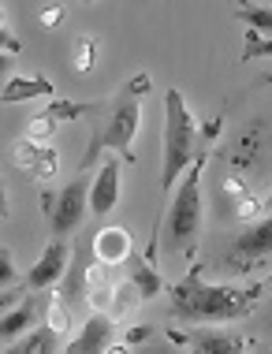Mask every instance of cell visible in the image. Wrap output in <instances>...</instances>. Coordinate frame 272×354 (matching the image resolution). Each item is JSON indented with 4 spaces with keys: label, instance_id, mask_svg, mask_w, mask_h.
Masks as SVG:
<instances>
[{
    "label": "cell",
    "instance_id": "7402d4cb",
    "mask_svg": "<svg viewBox=\"0 0 272 354\" xmlns=\"http://www.w3.org/2000/svg\"><path fill=\"white\" fill-rule=\"evenodd\" d=\"M45 112H53L56 120H79L86 112H97V104H79V101H53Z\"/></svg>",
    "mask_w": 272,
    "mask_h": 354
},
{
    "label": "cell",
    "instance_id": "e0dca14e",
    "mask_svg": "<svg viewBox=\"0 0 272 354\" xmlns=\"http://www.w3.org/2000/svg\"><path fill=\"white\" fill-rule=\"evenodd\" d=\"M235 15L254 34H272V8L269 4H257V0H239V12Z\"/></svg>",
    "mask_w": 272,
    "mask_h": 354
},
{
    "label": "cell",
    "instance_id": "3957f363",
    "mask_svg": "<svg viewBox=\"0 0 272 354\" xmlns=\"http://www.w3.org/2000/svg\"><path fill=\"white\" fill-rule=\"evenodd\" d=\"M209 153H198L194 165L183 171L176 183V194L168 202V216L161 224V246L164 254H194L201 232V168H206Z\"/></svg>",
    "mask_w": 272,
    "mask_h": 354
},
{
    "label": "cell",
    "instance_id": "ac0fdd59",
    "mask_svg": "<svg viewBox=\"0 0 272 354\" xmlns=\"http://www.w3.org/2000/svg\"><path fill=\"white\" fill-rule=\"evenodd\" d=\"M56 127H60V120H56L53 112H42V116L30 120V127H26V138H34V142H42V146H45V142L56 135Z\"/></svg>",
    "mask_w": 272,
    "mask_h": 354
},
{
    "label": "cell",
    "instance_id": "5bb4252c",
    "mask_svg": "<svg viewBox=\"0 0 272 354\" xmlns=\"http://www.w3.org/2000/svg\"><path fill=\"white\" fill-rule=\"evenodd\" d=\"M56 86L48 79H8L4 82V104H19V101H34V97H53Z\"/></svg>",
    "mask_w": 272,
    "mask_h": 354
},
{
    "label": "cell",
    "instance_id": "8fae6325",
    "mask_svg": "<svg viewBox=\"0 0 272 354\" xmlns=\"http://www.w3.org/2000/svg\"><path fill=\"white\" fill-rule=\"evenodd\" d=\"M187 347L198 354H239L250 347V339L231 336V332H217V328H194L187 336Z\"/></svg>",
    "mask_w": 272,
    "mask_h": 354
},
{
    "label": "cell",
    "instance_id": "d6986e66",
    "mask_svg": "<svg viewBox=\"0 0 272 354\" xmlns=\"http://www.w3.org/2000/svg\"><path fill=\"white\" fill-rule=\"evenodd\" d=\"M93 60H97V37L90 34L75 37V71H90Z\"/></svg>",
    "mask_w": 272,
    "mask_h": 354
},
{
    "label": "cell",
    "instance_id": "4316f807",
    "mask_svg": "<svg viewBox=\"0 0 272 354\" xmlns=\"http://www.w3.org/2000/svg\"><path fill=\"white\" fill-rule=\"evenodd\" d=\"M0 41H4V53H19V41L12 37V30H8V26L0 30Z\"/></svg>",
    "mask_w": 272,
    "mask_h": 354
},
{
    "label": "cell",
    "instance_id": "9c48e42d",
    "mask_svg": "<svg viewBox=\"0 0 272 354\" xmlns=\"http://www.w3.org/2000/svg\"><path fill=\"white\" fill-rule=\"evenodd\" d=\"M116 202H120V157H109L90 183V213L105 216L116 209Z\"/></svg>",
    "mask_w": 272,
    "mask_h": 354
},
{
    "label": "cell",
    "instance_id": "7a4b0ae2",
    "mask_svg": "<svg viewBox=\"0 0 272 354\" xmlns=\"http://www.w3.org/2000/svg\"><path fill=\"white\" fill-rule=\"evenodd\" d=\"M145 90H149V75H134V79L123 86L116 97L105 104V109H97L93 116H101L97 123L90 146H86V157H82V168H93L97 165V153L105 149H116L120 157L134 160V135H138V123H142V97Z\"/></svg>",
    "mask_w": 272,
    "mask_h": 354
},
{
    "label": "cell",
    "instance_id": "ba28073f",
    "mask_svg": "<svg viewBox=\"0 0 272 354\" xmlns=\"http://www.w3.org/2000/svg\"><path fill=\"white\" fill-rule=\"evenodd\" d=\"M116 339V317L105 310H93V317L82 324V332L67 343L71 354H97V351H109Z\"/></svg>",
    "mask_w": 272,
    "mask_h": 354
},
{
    "label": "cell",
    "instance_id": "cb8c5ba5",
    "mask_svg": "<svg viewBox=\"0 0 272 354\" xmlns=\"http://www.w3.org/2000/svg\"><path fill=\"white\" fill-rule=\"evenodd\" d=\"M272 60V37H265L261 41L257 34H250V41H246V49H242V60Z\"/></svg>",
    "mask_w": 272,
    "mask_h": 354
},
{
    "label": "cell",
    "instance_id": "d4e9b609",
    "mask_svg": "<svg viewBox=\"0 0 272 354\" xmlns=\"http://www.w3.org/2000/svg\"><path fill=\"white\" fill-rule=\"evenodd\" d=\"M15 280V261H12V254H8V246H4V250H0V283H12Z\"/></svg>",
    "mask_w": 272,
    "mask_h": 354
},
{
    "label": "cell",
    "instance_id": "8992f818",
    "mask_svg": "<svg viewBox=\"0 0 272 354\" xmlns=\"http://www.w3.org/2000/svg\"><path fill=\"white\" fill-rule=\"evenodd\" d=\"M265 257H272V216L250 224L246 232H239L228 250L231 265H254V261H265Z\"/></svg>",
    "mask_w": 272,
    "mask_h": 354
},
{
    "label": "cell",
    "instance_id": "52a82bcc",
    "mask_svg": "<svg viewBox=\"0 0 272 354\" xmlns=\"http://www.w3.org/2000/svg\"><path fill=\"white\" fill-rule=\"evenodd\" d=\"M67 261H71V250H67L64 239H56V243L45 246V254L34 261V269L26 272V283H30L34 291H45V287L60 283L67 276Z\"/></svg>",
    "mask_w": 272,
    "mask_h": 354
},
{
    "label": "cell",
    "instance_id": "30bf717a",
    "mask_svg": "<svg viewBox=\"0 0 272 354\" xmlns=\"http://www.w3.org/2000/svg\"><path fill=\"white\" fill-rule=\"evenodd\" d=\"M131 232L127 227H101V232L93 235V254L101 265H109V269H116V265H127L131 257Z\"/></svg>",
    "mask_w": 272,
    "mask_h": 354
},
{
    "label": "cell",
    "instance_id": "44dd1931",
    "mask_svg": "<svg viewBox=\"0 0 272 354\" xmlns=\"http://www.w3.org/2000/svg\"><path fill=\"white\" fill-rule=\"evenodd\" d=\"M48 324H53L56 332L71 328V306H67V295H56V299L48 302Z\"/></svg>",
    "mask_w": 272,
    "mask_h": 354
},
{
    "label": "cell",
    "instance_id": "2e32d148",
    "mask_svg": "<svg viewBox=\"0 0 272 354\" xmlns=\"http://www.w3.org/2000/svg\"><path fill=\"white\" fill-rule=\"evenodd\" d=\"M127 276L134 280V287L142 291V299H153V295H157L161 287H164L161 276H157V269L149 265V254H145V257L131 254V257H127Z\"/></svg>",
    "mask_w": 272,
    "mask_h": 354
},
{
    "label": "cell",
    "instance_id": "4fadbf2b",
    "mask_svg": "<svg viewBox=\"0 0 272 354\" xmlns=\"http://www.w3.org/2000/svg\"><path fill=\"white\" fill-rule=\"evenodd\" d=\"M12 354H56L60 351V332L53 324H37V328L26 332V339H19L8 347Z\"/></svg>",
    "mask_w": 272,
    "mask_h": 354
},
{
    "label": "cell",
    "instance_id": "83f0119b",
    "mask_svg": "<svg viewBox=\"0 0 272 354\" xmlns=\"http://www.w3.org/2000/svg\"><path fill=\"white\" fill-rule=\"evenodd\" d=\"M265 205H269V209H272V194H269V198H265Z\"/></svg>",
    "mask_w": 272,
    "mask_h": 354
},
{
    "label": "cell",
    "instance_id": "5b68a950",
    "mask_svg": "<svg viewBox=\"0 0 272 354\" xmlns=\"http://www.w3.org/2000/svg\"><path fill=\"white\" fill-rule=\"evenodd\" d=\"M90 183L93 179H75L67 183L60 194H45V209H48V224H53L56 239H71L79 232V224L90 213Z\"/></svg>",
    "mask_w": 272,
    "mask_h": 354
},
{
    "label": "cell",
    "instance_id": "484cf974",
    "mask_svg": "<svg viewBox=\"0 0 272 354\" xmlns=\"http://www.w3.org/2000/svg\"><path fill=\"white\" fill-rule=\"evenodd\" d=\"M60 19H64V4H48L42 12V26H56Z\"/></svg>",
    "mask_w": 272,
    "mask_h": 354
},
{
    "label": "cell",
    "instance_id": "6da1fadb",
    "mask_svg": "<svg viewBox=\"0 0 272 354\" xmlns=\"http://www.w3.org/2000/svg\"><path fill=\"white\" fill-rule=\"evenodd\" d=\"M257 299H261V283L212 287L198 272H187V280H179L172 287V313L179 321H194V324H224V321L246 317Z\"/></svg>",
    "mask_w": 272,
    "mask_h": 354
},
{
    "label": "cell",
    "instance_id": "7c38bea8",
    "mask_svg": "<svg viewBox=\"0 0 272 354\" xmlns=\"http://www.w3.org/2000/svg\"><path fill=\"white\" fill-rule=\"evenodd\" d=\"M34 321H37V302H34V299L19 302L15 310H4V321H0V336H4V347H12L15 336L30 332Z\"/></svg>",
    "mask_w": 272,
    "mask_h": 354
},
{
    "label": "cell",
    "instance_id": "ffe728a7",
    "mask_svg": "<svg viewBox=\"0 0 272 354\" xmlns=\"http://www.w3.org/2000/svg\"><path fill=\"white\" fill-rule=\"evenodd\" d=\"M37 176V183H48V179H56V171H60V157H56L53 146H42V157H37V165L30 168Z\"/></svg>",
    "mask_w": 272,
    "mask_h": 354
},
{
    "label": "cell",
    "instance_id": "277c9868",
    "mask_svg": "<svg viewBox=\"0 0 272 354\" xmlns=\"http://www.w3.org/2000/svg\"><path fill=\"white\" fill-rule=\"evenodd\" d=\"M194 138H198V123L187 109L179 90H164V165H161V190H172L179 176L194 165Z\"/></svg>",
    "mask_w": 272,
    "mask_h": 354
},
{
    "label": "cell",
    "instance_id": "f1b7e54d",
    "mask_svg": "<svg viewBox=\"0 0 272 354\" xmlns=\"http://www.w3.org/2000/svg\"><path fill=\"white\" fill-rule=\"evenodd\" d=\"M79 4H90V0H79Z\"/></svg>",
    "mask_w": 272,
    "mask_h": 354
},
{
    "label": "cell",
    "instance_id": "603a6c76",
    "mask_svg": "<svg viewBox=\"0 0 272 354\" xmlns=\"http://www.w3.org/2000/svg\"><path fill=\"white\" fill-rule=\"evenodd\" d=\"M15 165L19 168H34L37 165V157H42V142H34V138H23V142H15Z\"/></svg>",
    "mask_w": 272,
    "mask_h": 354
},
{
    "label": "cell",
    "instance_id": "9a60e30c",
    "mask_svg": "<svg viewBox=\"0 0 272 354\" xmlns=\"http://www.w3.org/2000/svg\"><path fill=\"white\" fill-rule=\"evenodd\" d=\"M142 291L134 287V280L127 276L123 283H116V291H112V306H109V313L116 317V324H123V321H131L134 313H138V306H142Z\"/></svg>",
    "mask_w": 272,
    "mask_h": 354
}]
</instances>
